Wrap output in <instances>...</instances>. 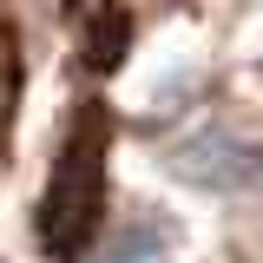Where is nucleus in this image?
Wrapping results in <instances>:
<instances>
[{"label": "nucleus", "instance_id": "f257e3e1", "mask_svg": "<svg viewBox=\"0 0 263 263\" xmlns=\"http://www.w3.org/2000/svg\"><path fill=\"white\" fill-rule=\"evenodd\" d=\"M105 105H86L79 125L66 132L60 164H53V184H46V204H40V237L53 257H79L99 230V211H105Z\"/></svg>", "mask_w": 263, "mask_h": 263}, {"label": "nucleus", "instance_id": "20e7f679", "mask_svg": "<svg viewBox=\"0 0 263 263\" xmlns=\"http://www.w3.org/2000/svg\"><path fill=\"white\" fill-rule=\"evenodd\" d=\"M125 40H132L125 7H99V27H92V46H86V60H92V66H112L119 53H125Z\"/></svg>", "mask_w": 263, "mask_h": 263}, {"label": "nucleus", "instance_id": "7ed1b4c3", "mask_svg": "<svg viewBox=\"0 0 263 263\" xmlns=\"http://www.w3.org/2000/svg\"><path fill=\"white\" fill-rule=\"evenodd\" d=\"M171 257V237H164V224H152V217H132V224H119V237L105 243V257L99 263H164Z\"/></svg>", "mask_w": 263, "mask_h": 263}, {"label": "nucleus", "instance_id": "f03ea898", "mask_svg": "<svg viewBox=\"0 0 263 263\" xmlns=\"http://www.w3.org/2000/svg\"><path fill=\"white\" fill-rule=\"evenodd\" d=\"M171 171L197 184V191H250L263 178V152L257 145H243L237 132H191V138H178L171 145Z\"/></svg>", "mask_w": 263, "mask_h": 263}]
</instances>
